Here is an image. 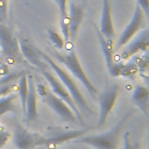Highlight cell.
<instances>
[{
	"mask_svg": "<svg viewBox=\"0 0 149 149\" xmlns=\"http://www.w3.org/2000/svg\"><path fill=\"white\" fill-rule=\"evenodd\" d=\"M41 57H42L43 61L48 64V66L54 71V73L57 76L58 80H59V81L64 85V87L68 90L69 94L71 95V98H72V100L74 101V104H76V106L78 107V109H79V111H83V112H80V113L86 112V113H88V114H92L91 107L87 105V102H86L84 95L81 94L80 90L78 88V86H77L74 79L71 77V74H69L64 69H62L61 65H58L51 56H49V55H47V54H44V52L41 51Z\"/></svg>",
	"mask_w": 149,
	"mask_h": 149,
	"instance_id": "obj_1",
	"label": "cell"
},
{
	"mask_svg": "<svg viewBox=\"0 0 149 149\" xmlns=\"http://www.w3.org/2000/svg\"><path fill=\"white\" fill-rule=\"evenodd\" d=\"M134 113V111H128L126 115L109 130L95 134V135H85L80 136L76 140H73L77 143H84L91 147H94L97 149H116L120 137H121V130L123 129V126L127 121V119Z\"/></svg>",
	"mask_w": 149,
	"mask_h": 149,
	"instance_id": "obj_2",
	"label": "cell"
},
{
	"mask_svg": "<svg viewBox=\"0 0 149 149\" xmlns=\"http://www.w3.org/2000/svg\"><path fill=\"white\" fill-rule=\"evenodd\" d=\"M51 54H52L54 58H55L57 62H59V63H62L63 65L66 66V69L71 72V74H72L74 78H77V79L85 86V88L88 91L90 94H92V95H98V93H99L98 88H97V87L93 85V83L88 79V77H87V74L85 73L84 69L81 68V64H80V62H79V59H78V56H77V54H76L74 51H70V52L62 54V52H59V51L52 50Z\"/></svg>",
	"mask_w": 149,
	"mask_h": 149,
	"instance_id": "obj_3",
	"label": "cell"
},
{
	"mask_svg": "<svg viewBox=\"0 0 149 149\" xmlns=\"http://www.w3.org/2000/svg\"><path fill=\"white\" fill-rule=\"evenodd\" d=\"M119 95V85L112 84L107 85L101 93H98L99 101V118H98V127H101L106 123V120L114 108L116 104V99Z\"/></svg>",
	"mask_w": 149,
	"mask_h": 149,
	"instance_id": "obj_4",
	"label": "cell"
},
{
	"mask_svg": "<svg viewBox=\"0 0 149 149\" xmlns=\"http://www.w3.org/2000/svg\"><path fill=\"white\" fill-rule=\"evenodd\" d=\"M41 72H42V74L44 76V78L47 79V81L49 83V85H50V87H51V90H52V93H54L56 97H58L59 99H62V100L71 108V111H72L73 114L76 115V118H77V120L79 121V123H81V125L85 126V122H84V119H83V114L80 113V111H79L78 107L76 106L74 101L72 100L71 95L69 94V92H68V90L64 87V85H63V84L58 80V78H57L54 73H51L50 71L43 70V71H41Z\"/></svg>",
	"mask_w": 149,
	"mask_h": 149,
	"instance_id": "obj_5",
	"label": "cell"
},
{
	"mask_svg": "<svg viewBox=\"0 0 149 149\" xmlns=\"http://www.w3.org/2000/svg\"><path fill=\"white\" fill-rule=\"evenodd\" d=\"M0 52L12 61L17 59L20 54L19 40L13 30L2 22H0Z\"/></svg>",
	"mask_w": 149,
	"mask_h": 149,
	"instance_id": "obj_6",
	"label": "cell"
},
{
	"mask_svg": "<svg viewBox=\"0 0 149 149\" xmlns=\"http://www.w3.org/2000/svg\"><path fill=\"white\" fill-rule=\"evenodd\" d=\"M143 22H144V13H143L142 8L139 5H136L135 10H134V14H133V17L129 21V23L126 26V28L123 29L122 34L120 35V37H119V40L116 42L115 48L119 49V48L126 45L142 29Z\"/></svg>",
	"mask_w": 149,
	"mask_h": 149,
	"instance_id": "obj_7",
	"label": "cell"
},
{
	"mask_svg": "<svg viewBox=\"0 0 149 149\" xmlns=\"http://www.w3.org/2000/svg\"><path fill=\"white\" fill-rule=\"evenodd\" d=\"M19 49H20V54L23 56V58L27 62H29L30 64H33L34 66H36L40 71L48 70V68H49L48 64L41 57V50H38L29 40L20 38L19 40Z\"/></svg>",
	"mask_w": 149,
	"mask_h": 149,
	"instance_id": "obj_8",
	"label": "cell"
},
{
	"mask_svg": "<svg viewBox=\"0 0 149 149\" xmlns=\"http://www.w3.org/2000/svg\"><path fill=\"white\" fill-rule=\"evenodd\" d=\"M43 101L58 115L61 116L63 120L68 121V122H77V118L73 114V112L71 111V108L58 97H56L52 92H47L43 97Z\"/></svg>",
	"mask_w": 149,
	"mask_h": 149,
	"instance_id": "obj_9",
	"label": "cell"
},
{
	"mask_svg": "<svg viewBox=\"0 0 149 149\" xmlns=\"http://www.w3.org/2000/svg\"><path fill=\"white\" fill-rule=\"evenodd\" d=\"M126 45L127 47L121 52L122 59H127L139 52L147 51L149 47V30L147 28H143L142 30H140V34L137 36H134Z\"/></svg>",
	"mask_w": 149,
	"mask_h": 149,
	"instance_id": "obj_10",
	"label": "cell"
},
{
	"mask_svg": "<svg viewBox=\"0 0 149 149\" xmlns=\"http://www.w3.org/2000/svg\"><path fill=\"white\" fill-rule=\"evenodd\" d=\"M86 133L85 129H77V130H68V132H62L58 133L56 135H52L50 137H40L37 141V144H42V146H47L49 148H55L62 143L76 140L80 136H83Z\"/></svg>",
	"mask_w": 149,
	"mask_h": 149,
	"instance_id": "obj_11",
	"label": "cell"
},
{
	"mask_svg": "<svg viewBox=\"0 0 149 149\" xmlns=\"http://www.w3.org/2000/svg\"><path fill=\"white\" fill-rule=\"evenodd\" d=\"M68 16H69V33L70 38L74 40L77 36V33L79 30V27L83 23L84 20V7L72 0L68 8Z\"/></svg>",
	"mask_w": 149,
	"mask_h": 149,
	"instance_id": "obj_12",
	"label": "cell"
},
{
	"mask_svg": "<svg viewBox=\"0 0 149 149\" xmlns=\"http://www.w3.org/2000/svg\"><path fill=\"white\" fill-rule=\"evenodd\" d=\"M27 79H28V95H27V100H26L24 119L27 122H31L37 119L36 85H35V79L31 74H27Z\"/></svg>",
	"mask_w": 149,
	"mask_h": 149,
	"instance_id": "obj_13",
	"label": "cell"
},
{
	"mask_svg": "<svg viewBox=\"0 0 149 149\" xmlns=\"http://www.w3.org/2000/svg\"><path fill=\"white\" fill-rule=\"evenodd\" d=\"M98 29L107 40L113 41V37H114V24H113V19H112L111 0H102L100 27Z\"/></svg>",
	"mask_w": 149,
	"mask_h": 149,
	"instance_id": "obj_14",
	"label": "cell"
},
{
	"mask_svg": "<svg viewBox=\"0 0 149 149\" xmlns=\"http://www.w3.org/2000/svg\"><path fill=\"white\" fill-rule=\"evenodd\" d=\"M38 139V135L30 133L22 127H16L13 135V142L17 149H31L33 147L37 146Z\"/></svg>",
	"mask_w": 149,
	"mask_h": 149,
	"instance_id": "obj_15",
	"label": "cell"
},
{
	"mask_svg": "<svg viewBox=\"0 0 149 149\" xmlns=\"http://www.w3.org/2000/svg\"><path fill=\"white\" fill-rule=\"evenodd\" d=\"M97 36H98V41H99V44L101 47V50H102V54H104V57H105V61H106V65H107V69L108 71L111 72L112 68L114 66L115 62H114V48H113V41L111 40H107L100 31L99 29L97 28Z\"/></svg>",
	"mask_w": 149,
	"mask_h": 149,
	"instance_id": "obj_16",
	"label": "cell"
},
{
	"mask_svg": "<svg viewBox=\"0 0 149 149\" xmlns=\"http://www.w3.org/2000/svg\"><path fill=\"white\" fill-rule=\"evenodd\" d=\"M132 99L134 104L143 112V114L148 115V101H149V90L143 85H137L133 92Z\"/></svg>",
	"mask_w": 149,
	"mask_h": 149,
	"instance_id": "obj_17",
	"label": "cell"
},
{
	"mask_svg": "<svg viewBox=\"0 0 149 149\" xmlns=\"http://www.w3.org/2000/svg\"><path fill=\"white\" fill-rule=\"evenodd\" d=\"M17 93H19L21 106H22V111H23V114H24V111H26V100H27V95H28V79H27V74L26 73H22L20 76V78H19Z\"/></svg>",
	"mask_w": 149,
	"mask_h": 149,
	"instance_id": "obj_18",
	"label": "cell"
},
{
	"mask_svg": "<svg viewBox=\"0 0 149 149\" xmlns=\"http://www.w3.org/2000/svg\"><path fill=\"white\" fill-rule=\"evenodd\" d=\"M16 99V95L13 93H8L7 95H3L0 98V115L6 114L7 112L14 111V100Z\"/></svg>",
	"mask_w": 149,
	"mask_h": 149,
	"instance_id": "obj_19",
	"label": "cell"
},
{
	"mask_svg": "<svg viewBox=\"0 0 149 149\" xmlns=\"http://www.w3.org/2000/svg\"><path fill=\"white\" fill-rule=\"evenodd\" d=\"M47 33H48V37L51 41L54 48L58 49V50H62L64 48V45H65V41H64L63 36L61 34H58L56 30H54L52 28H49Z\"/></svg>",
	"mask_w": 149,
	"mask_h": 149,
	"instance_id": "obj_20",
	"label": "cell"
},
{
	"mask_svg": "<svg viewBox=\"0 0 149 149\" xmlns=\"http://www.w3.org/2000/svg\"><path fill=\"white\" fill-rule=\"evenodd\" d=\"M58 8H59V23L69 22L68 16V0H58L57 1Z\"/></svg>",
	"mask_w": 149,
	"mask_h": 149,
	"instance_id": "obj_21",
	"label": "cell"
},
{
	"mask_svg": "<svg viewBox=\"0 0 149 149\" xmlns=\"http://www.w3.org/2000/svg\"><path fill=\"white\" fill-rule=\"evenodd\" d=\"M10 139V133L7 132L6 129H0V148L5 147V144L9 141Z\"/></svg>",
	"mask_w": 149,
	"mask_h": 149,
	"instance_id": "obj_22",
	"label": "cell"
},
{
	"mask_svg": "<svg viewBox=\"0 0 149 149\" xmlns=\"http://www.w3.org/2000/svg\"><path fill=\"white\" fill-rule=\"evenodd\" d=\"M123 149H135V147L132 144L130 134L128 132H126L123 134Z\"/></svg>",
	"mask_w": 149,
	"mask_h": 149,
	"instance_id": "obj_23",
	"label": "cell"
},
{
	"mask_svg": "<svg viewBox=\"0 0 149 149\" xmlns=\"http://www.w3.org/2000/svg\"><path fill=\"white\" fill-rule=\"evenodd\" d=\"M12 88V84L10 85H5V86H0V98L3 95H7L10 92Z\"/></svg>",
	"mask_w": 149,
	"mask_h": 149,
	"instance_id": "obj_24",
	"label": "cell"
},
{
	"mask_svg": "<svg viewBox=\"0 0 149 149\" xmlns=\"http://www.w3.org/2000/svg\"><path fill=\"white\" fill-rule=\"evenodd\" d=\"M148 1L149 0H137V5L142 8L144 14H148Z\"/></svg>",
	"mask_w": 149,
	"mask_h": 149,
	"instance_id": "obj_25",
	"label": "cell"
},
{
	"mask_svg": "<svg viewBox=\"0 0 149 149\" xmlns=\"http://www.w3.org/2000/svg\"><path fill=\"white\" fill-rule=\"evenodd\" d=\"M36 92L40 93V94L43 97L48 91H47V87H45V86H43L42 84H37V86H36Z\"/></svg>",
	"mask_w": 149,
	"mask_h": 149,
	"instance_id": "obj_26",
	"label": "cell"
},
{
	"mask_svg": "<svg viewBox=\"0 0 149 149\" xmlns=\"http://www.w3.org/2000/svg\"><path fill=\"white\" fill-rule=\"evenodd\" d=\"M7 3H8V0H0V10L1 12H6L7 9Z\"/></svg>",
	"mask_w": 149,
	"mask_h": 149,
	"instance_id": "obj_27",
	"label": "cell"
},
{
	"mask_svg": "<svg viewBox=\"0 0 149 149\" xmlns=\"http://www.w3.org/2000/svg\"><path fill=\"white\" fill-rule=\"evenodd\" d=\"M52 1H54V2H56V3H57V1H58V0H52Z\"/></svg>",
	"mask_w": 149,
	"mask_h": 149,
	"instance_id": "obj_28",
	"label": "cell"
},
{
	"mask_svg": "<svg viewBox=\"0 0 149 149\" xmlns=\"http://www.w3.org/2000/svg\"><path fill=\"white\" fill-rule=\"evenodd\" d=\"M81 1H83V2H85V0H81Z\"/></svg>",
	"mask_w": 149,
	"mask_h": 149,
	"instance_id": "obj_29",
	"label": "cell"
}]
</instances>
